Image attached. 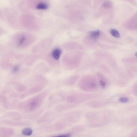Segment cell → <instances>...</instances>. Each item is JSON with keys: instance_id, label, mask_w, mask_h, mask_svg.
I'll use <instances>...</instances> for the list:
<instances>
[{"instance_id": "obj_1", "label": "cell", "mask_w": 137, "mask_h": 137, "mask_svg": "<svg viewBox=\"0 0 137 137\" xmlns=\"http://www.w3.org/2000/svg\"><path fill=\"white\" fill-rule=\"evenodd\" d=\"M61 51L60 49L57 48L55 49L53 51L52 56L55 60H58L60 57Z\"/></svg>"}, {"instance_id": "obj_2", "label": "cell", "mask_w": 137, "mask_h": 137, "mask_svg": "<svg viewBox=\"0 0 137 137\" xmlns=\"http://www.w3.org/2000/svg\"><path fill=\"white\" fill-rule=\"evenodd\" d=\"M48 8L47 4L44 3H39L36 6V9H38L45 10L48 9Z\"/></svg>"}, {"instance_id": "obj_3", "label": "cell", "mask_w": 137, "mask_h": 137, "mask_svg": "<svg viewBox=\"0 0 137 137\" xmlns=\"http://www.w3.org/2000/svg\"><path fill=\"white\" fill-rule=\"evenodd\" d=\"M100 34V32L98 30L90 32L89 33V35L92 38L96 39L99 37Z\"/></svg>"}, {"instance_id": "obj_4", "label": "cell", "mask_w": 137, "mask_h": 137, "mask_svg": "<svg viewBox=\"0 0 137 137\" xmlns=\"http://www.w3.org/2000/svg\"><path fill=\"white\" fill-rule=\"evenodd\" d=\"M33 130L29 128H27L24 129L22 131V134L24 135L29 136L32 134Z\"/></svg>"}, {"instance_id": "obj_5", "label": "cell", "mask_w": 137, "mask_h": 137, "mask_svg": "<svg viewBox=\"0 0 137 137\" xmlns=\"http://www.w3.org/2000/svg\"><path fill=\"white\" fill-rule=\"evenodd\" d=\"M110 33L111 35L116 38H119L120 37V35L119 33L117 30L115 29H112L110 31Z\"/></svg>"}, {"instance_id": "obj_6", "label": "cell", "mask_w": 137, "mask_h": 137, "mask_svg": "<svg viewBox=\"0 0 137 137\" xmlns=\"http://www.w3.org/2000/svg\"><path fill=\"white\" fill-rule=\"evenodd\" d=\"M112 4L111 2L106 1L104 2L103 4V6L105 8H110L111 7Z\"/></svg>"}, {"instance_id": "obj_7", "label": "cell", "mask_w": 137, "mask_h": 137, "mask_svg": "<svg viewBox=\"0 0 137 137\" xmlns=\"http://www.w3.org/2000/svg\"><path fill=\"white\" fill-rule=\"evenodd\" d=\"M119 101L122 103H126L128 101V99L126 97H122L119 99Z\"/></svg>"}, {"instance_id": "obj_8", "label": "cell", "mask_w": 137, "mask_h": 137, "mask_svg": "<svg viewBox=\"0 0 137 137\" xmlns=\"http://www.w3.org/2000/svg\"><path fill=\"white\" fill-rule=\"evenodd\" d=\"M100 84L101 86L103 88H105L106 85V83L104 80H100Z\"/></svg>"}, {"instance_id": "obj_9", "label": "cell", "mask_w": 137, "mask_h": 137, "mask_svg": "<svg viewBox=\"0 0 137 137\" xmlns=\"http://www.w3.org/2000/svg\"><path fill=\"white\" fill-rule=\"evenodd\" d=\"M71 136V135L70 134L68 133L53 137H70Z\"/></svg>"}, {"instance_id": "obj_10", "label": "cell", "mask_w": 137, "mask_h": 137, "mask_svg": "<svg viewBox=\"0 0 137 137\" xmlns=\"http://www.w3.org/2000/svg\"><path fill=\"white\" fill-rule=\"evenodd\" d=\"M19 67L18 66H16L14 67L13 69V71L14 72H16L19 70Z\"/></svg>"}]
</instances>
